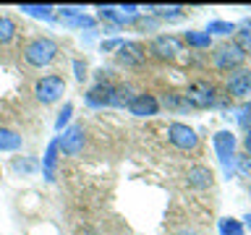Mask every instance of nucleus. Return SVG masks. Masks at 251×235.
Segmentation results:
<instances>
[{
	"label": "nucleus",
	"instance_id": "nucleus-8",
	"mask_svg": "<svg viewBox=\"0 0 251 235\" xmlns=\"http://www.w3.org/2000/svg\"><path fill=\"white\" fill-rule=\"evenodd\" d=\"M180 39L178 37H173V34H162V37H157L154 42H152V52L157 55V58H162V60H168V58H176V55L180 52Z\"/></svg>",
	"mask_w": 251,
	"mask_h": 235
},
{
	"label": "nucleus",
	"instance_id": "nucleus-6",
	"mask_svg": "<svg viewBox=\"0 0 251 235\" xmlns=\"http://www.w3.org/2000/svg\"><path fill=\"white\" fill-rule=\"evenodd\" d=\"M58 146H63V152L71 154V157L81 154V149H84V128L81 125H71V128L63 133V139L58 141Z\"/></svg>",
	"mask_w": 251,
	"mask_h": 235
},
{
	"label": "nucleus",
	"instance_id": "nucleus-30",
	"mask_svg": "<svg viewBox=\"0 0 251 235\" xmlns=\"http://www.w3.org/2000/svg\"><path fill=\"white\" fill-rule=\"evenodd\" d=\"M246 225H249V227H251V214H249V217H246Z\"/></svg>",
	"mask_w": 251,
	"mask_h": 235
},
{
	"label": "nucleus",
	"instance_id": "nucleus-27",
	"mask_svg": "<svg viewBox=\"0 0 251 235\" xmlns=\"http://www.w3.org/2000/svg\"><path fill=\"white\" fill-rule=\"evenodd\" d=\"M238 47L246 52V47H251V34H241V45H238Z\"/></svg>",
	"mask_w": 251,
	"mask_h": 235
},
{
	"label": "nucleus",
	"instance_id": "nucleus-9",
	"mask_svg": "<svg viewBox=\"0 0 251 235\" xmlns=\"http://www.w3.org/2000/svg\"><path fill=\"white\" fill-rule=\"evenodd\" d=\"M86 102L92 107H105V105H115V86L110 84H97L94 89H89Z\"/></svg>",
	"mask_w": 251,
	"mask_h": 235
},
{
	"label": "nucleus",
	"instance_id": "nucleus-10",
	"mask_svg": "<svg viewBox=\"0 0 251 235\" xmlns=\"http://www.w3.org/2000/svg\"><path fill=\"white\" fill-rule=\"evenodd\" d=\"M128 110L139 118H147V115H154L160 110V102H157L152 94H139V97L128 99Z\"/></svg>",
	"mask_w": 251,
	"mask_h": 235
},
{
	"label": "nucleus",
	"instance_id": "nucleus-16",
	"mask_svg": "<svg viewBox=\"0 0 251 235\" xmlns=\"http://www.w3.org/2000/svg\"><path fill=\"white\" fill-rule=\"evenodd\" d=\"M186 42L194 45V47H209L212 37L207 34V31H186Z\"/></svg>",
	"mask_w": 251,
	"mask_h": 235
},
{
	"label": "nucleus",
	"instance_id": "nucleus-20",
	"mask_svg": "<svg viewBox=\"0 0 251 235\" xmlns=\"http://www.w3.org/2000/svg\"><path fill=\"white\" fill-rule=\"evenodd\" d=\"M230 34V31H235V24L230 21H212L209 26H207V34Z\"/></svg>",
	"mask_w": 251,
	"mask_h": 235
},
{
	"label": "nucleus",
	"instance_id": "nucleus-7",
	"mask_svg": "<svg viewBox=\"0 0 251 235\" xmlns=\"http://www.w3.org/2000/svg\"><path fill=\"white\" fill-rule=\"evenodd\" d=\"M243 58H246V52L241 50L238 45H223L217 50V55H215V60H217V66L220 68H238L241 63H243Z\"/></svg>",
	"mask_w": 251,
	"mask_h": 235
},
{
	"label": "nucleus",
	"instance_id": "nucleus-29",
	"mask_svg": "<svg viewBox=\"0 0 251 235\" xmlns=\"http://www.w3.org/2000/svg\"><path fill=\"white\" fill-rule=\"evenodd\" d=\"M246 152H249V157H251V131L246 133Z\"/></svg>",
	"mask_w": 251,
	"mask_h": 235
},
{
	"label": "nucleus",
	"instance_id": "nucleus-17",
	"mask_svg": "<svg viewBox=\"0 0 251 235\" xmlns=\"http://www.w3.org/2000/svg\"><path fill=\"white\" fill-rule=\"evenodd\" d=\"M13 34H16V24L8 19V16H0V45L11 42Z\"/></svg>",
	"mask_w": 251,
	"mask_h": 235
},
{
	"label": "nucleus",
	"instance_id": "nucleus-25",
	"mask_svg": "<svg viewBox=\"0 0 251 235\" xmlns=\"http://www.w3.org/2000/svg\"><path fill=\"white\" fill-rule=\"evenodd\" d=\"M13 170L31 172V170H37V162H34V160H16V162H13Z\"/></svg>",
	"mask_w": 251,
	"mask_h": 235
},
{
	"label": "nucleus",
	"instance_id": "nucleus-28",
	"mask_svg": "<svg viewBox=\"0 0 251 235\" xmlns=\"http://www.w3.org/2000/svg\"><path fill=\"white\" fill-rule=\"evenodd\" d=\"M113 47H121V39H110V42L102 45V50H113Z\"/></svg>",
	"mask_w": 251,
	"mask_h": 235
},
{
	"label": "nucleus",
	"instance_id": "nucleus-13",
	"mask_svg": "<svg viewBox=\"0 0 251 235\" xmlns=\"http://www.w3.org/2000/svg\"><path fill=\"white\" fill-rule=\"evenodd\" d=\"M58 141H52L50 146H47V152L42 157V175L45 180H55V167H58Z\"/></svg>",
	"mask_w": 251,
	"mask_h": 235
},
{
	"label": "nucleus",
	"instance_id": "nucleus-15",
	"mask_svg": "<svg viewBox=\"0 0 251 235\" xmlns=\"http://www.w3.org/2000/svg\"><path fill=\"white\" fill-rule=\"evenodd\" d=\"M21 146V136L8 128H0V152H13Z\"/></svg>",
	"mask_w": 251,
	"mask_h": 235
},
{
	"label": "nucleus",
	"instance_id": "nucleus-21",
	"mask_svg": "<svg viewBox=\"0 0 251 235\" xmlns=\"http://www.w3.org/2000/svg\"><path fill=\"white\" fill-rule=\"evenodd\" d=\"M238 123H241L246 131H251V102H246V105L238 107Z\"/></svg>",
	"mask_w": 251,
	"mask_h": 235
},
{
	"label": "nucleus",
	"instance_id": "nucleus-3",
	"mask_svg": "<svg viewBox=\"0 0 251 235\" xmlns=\"http://www.w3.org/2000/svg\"><path fill=\"white\" fill-rule=\"evenodd\" d=\"M186 102H188V107H209V105H215V89H212V84L207 81H196L188 86V92L183 94Z\"/></svg>",
	"mask_w": 251,
	"mask_h": 235
},
{
	"label": "nucleus",
	"instance_id": "nucleus-4",
	"mask_svg": "<svg viewBox=\"0 0 251 235\" xmlns=\"http://www.w3.org/2000/svg\"><path fill=\"white\" fill-rule=\"evenodd\" d=\"M215 149H217V157L223 162L225 172H230V164L235 157V136L230 131H217L215 133Z\"/></svg>",
	"mask_w": 251,
	"mask_h": 235
},
{
	"label": "nucleus",
	"instance_id": "nucleus-26",
	"mask_svg": "<svg viewBox=\"0 0 251 235\" xmlns=\"http://www.w3.org/2000/svg\"><path fill=\"white\" fill-rule=\"evenodd\" d=\"M74 70H76V78H78V81H84L86 68H84V63H81V60H76V63H74Z\"/></svg>",
	"mask_w": 251,
	"mask_h": 235
},
{
	"label": "nucleus",
	"instance_id": "nucleus-5",
	"mask_svg": "<svg viewBox=\"0 0 251 235\" xmlns=\"http://www.w3.org/2000/svg\"><path fill=\"white\" fill-rule=\"evenodd\" d=\"M168 139H170V144L178 146V149H194L196 141H199L196 133L188 128V125H183V123H173L168 128Z\"/></svg>",
	"mask_w": 251,
	"mask_h": 235
},
{
	"label": "nucleus",
	"instance_id": "nucleus-22",
	"mask_svg": "<svg viewBox=\"0 0 251 235\" xmlns=\"http://www.w3.org/2000/svg\"><path fill=\"white\" fill-rule=\"evenodd\" d=\"M165 105L173 107V110H188V102L180 99L178 94H168V97H165Z\"/></svg>",
	"mask_w": 251,
	"mask_h": 235
},
{
	"label": "nucleus",
	"instance_id": "nucleus-18",
	"mask_svg": "<svg viewBox=\"0 0 251 235\" xmlns=\"http://www.w3.org/2000/svg\"><path fill=\"white\" fill-rule=\"evenodd\" d=\"M21 11L29 16H37V19H52L55 8L52 5H21Z\"/></svg>",
	"mask_w": 251,
	"mask_h": 235
},
{
	"label": "nucleus",
	"instance_id": "nucleus-19",
	"mask_svg": "<svg viewBox=\"0 0 251 235\" xmlns=\"http://www.w3.org/2000/svg\"><path fill=\"white\" fill-rule=\"evenodd\" d=\"M220 233L223 235H243V227L235 219H220Z\"/></svg>",
	"mask_w": 251,
	"mask_h": 235
},
{
	"label": "nucleus",
	"instance_id": "nucleus-23",
	"mask_svg": "<svg viewBox=\"0 0 251 235\" xmlns=\"http://www.w3.org/2000/svg\"><path fill=\"white\" fill-rule=\"evenodd\" d=\"M71 113H74V107H71V105H63L60 115H58V120H55V128H58V131H63V125H66V123L71 120Z\"/></svg>",
	"mask_w": 251,
	"mask_h": 235
},
{
	"label": "nucleus",
	"instance_id": "nucleus-24",
	"mask_svg": "<svg viewBox=\"0 0 251 235\" xmlns=\"http://www.w3.org/2000/svg\"><path fill=\"white\" fill-rule=\"evenodd\" d=\"M238 160V172L243 178H251V157L246 154V157H235Z\"/></svg>",
	"mask_w": 251,
	"mask_h": 235
},
{
	"label": "nucleus",
	"instance_id": "nucleus-12",
	"mask_svg": "<svg viewBox=\"0 0 251 235\" xmlns=\"http://www.w3.org/2000/svg\"><path fill=\"white\" fill-rule=\"evenodd\" d=\"M227 92L233 97H243V94L251 92V70H235L227 81Z\"/></svg>",
	"mask_w": 251,
	"mask_h": 235
},
{
	"label": "nucleus",
	"instance_id": "nucleus-11",
	"mask_svg": "<svg viewBox=\"0 0 251 235\" xmlns=\"http://www.w3.org/2000/svg\"><path fill=\"white\" fill-rule=\"evenodd\" d=\"M118 58H121L126 66H141V63H144V47L139 42H121Z\"/></svg>",
	"mask_w": 251,
	"mask_h": 235
},
{
	"label": "nucleus",
	"instance_id": "nucleus-2",
	"mask_svg": "<svg viewBox=\"0 0 251 235\" xmlns=\"http://www.w3.org/2000/svg\"><path fill=\"white\" fill-rule=\"evenodd\" d=\"M63 92H66V81H63L60 76H45V78H39L37 86H34L37 99L45 102V105H50V102L60 99Z\"/></svg>",
	"mask_w": 251,
	"mask_h": 235
},
{
	"label": "nucleus",
	"instance_id": "nucleus-14",
	"mask_svg": "<svg viewBox=\"0 0 251 235\" xmlns=\"http://www.w3.org/2000/svg\"><path fill=\"white\" fill-rule=\"evenodd\" d=\"M188 186H194V188H209L212 186L209 167H204V164H194V167L188 170Z\"/></svg>",
	"mask_w": 251,
	"mask_h": 235
},
{
	"label": "nucleus",
	"instance_id": "nucleus-1",
	"mask_svg": "<svg viewBox=\"0 0 251 235\" xmlns=\"http://www.w3.org/2000/svg\"><path fill=\"white\" fill-rule=\"evenodd\" d=\"M55 55H58V45H55L50 37H37V39H31V42L26 45V50H24V58H26V63H31V66H37V68L50 66V63L55 60Z\"/></svg>",
	"mask_w": 251,
	"mask_h": 235
}]
</instances>
